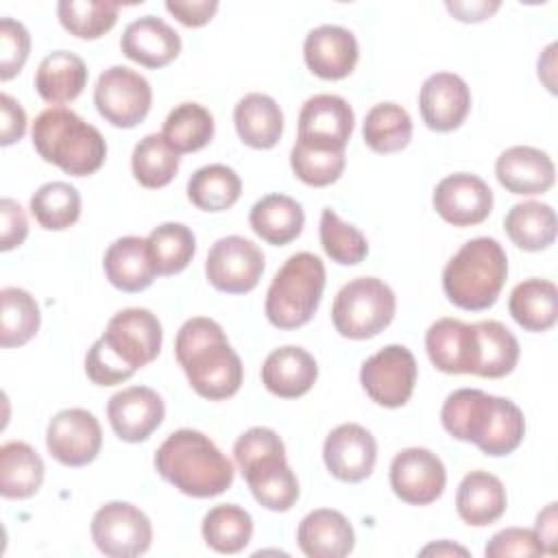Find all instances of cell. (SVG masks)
Here are the masks:
<instances>
[{"label":"cell","mask_w":558,"mask_h":558,"mask_svg":"<svg viewBox=\"0 0 558 558\" xmlns=\"http://www.w3.org/2000/svg\"><path fill=\"white\" fill-rule=\"evenodd\" d=\"M440 423L451 438L473 442L490 458L512 453L525 436L521 408L506 397L488 395L477 388H458L447 395Z\"/></svg>","instance_id":"cell-1"},{"label":"cell","mask_w":558,"mask_h":558,"mask_svg":"<svg viewBox=\"0 0 558 558\" xmlns=\"http://www.w3.org/2000/svg\"><path fill=\"white\" fill-rule=\"evenodd\" d=\"M161 323L146 307L116 312L105 333L85 355V373L96 386H116L150 364L161 351Z\"/></svg>","instance_id":"cell-2"},{"label":"cell","mask_w":558,"mask_h":558,"mask_svg":"<svg viewBox=\"0 0 558 558\" xmlns=\"http://www.w3.org/2000/svg\"><path fill=\"white\" fill-rule=\"evenodd\" d=\"M174 355L190 386L209 401L233 397L244 379L240 355L229 344L222 327L207 318H187L177 331Z\"/></svg>","instance_id":"cell-3"},{"label":"cell","mask_w":558,"mask_h":558,"mask_svg":"<svg viewBox=\"0 0 558 558\" xmlns=\"http://www.w3.org/2000/svg\"><path fill=\"white\" fill-rule=\"evenodd\" d=\"M155 471L187 497H218L233 484V464L198 429L172 432L155 451Z\"/></svg>","instance_id":"cell-4"},{"label":"cell","mask_w":558,"mask_h":558,"mask_svg":"<svg viewBox=\"0 0 558 558\" xmlns=\"http://www.w3.org/2000/svg\"><path fill=\"white\" fill-rule=\"evenodd\" d=\"M31 137L44 161L72 177L94 174L107 159L102 133L65 107L44 109L33 122Z\"/></svg>","instance_id":"cell-5"},{"label":"cell","mask_w":558,"mask_h":558,"mask_svg":"<svg viewBox=\"0 0 558 558\" xmlns=\"http://www.w3.org/2000/svg\"><path fill=\"white\" fill-rule=\"evenodd\" d=\"M233 458L259 506L272 512H288L296 504L299 480L275 429L262 425L246 429L233 445Z\"/></svg>","instance_id":"cell-6"},{"label":"cell","mask_w":558,"mask_h":558,"mask_svg":"<svg viewBox=\"0 0 558 558\" xmlns=\"http://www.w3.org/2000/svg\"><path fill=\"white\" fill-rule=\"evenodd\" d=\"M508 277V255L495 238L464 242L442 270L447 299L466 312H482L495 305Z\"/></svg>","instance_id":"cell-7"},{"label":"cell","mask_w":558,"mask_h":558,"mask_svg":"<svg viewBox=\"0 0 558 558\" xmlns=\"http://www.w3.org/2000/svg\"><path fill=\"white\" fill-rule=\"evenodd\" d=\"M325 277V264L318 255L307 251L290 255L266 292L268 323L277 329H296L310 323L320 305Z\"/></svg>","instance_id":"cell-8"},{"label":"cell","mask_w":558,"mask_h":558,"mask_svg":"<svg viewBox=\"0 0 558 558\" xmlns=\"http://www.w3.org/2000/svg\"><path fill=\"white\" fill-rule=\"evenodd\" d=\"M397 310L392 288L377 277H357L344 283L331 305V320L340 336L366 340L384 331Z\"/></svg>","instance_id":"cell-9"},{"label":"cell","mask_w":558,"mask_h":558,"mask_svg":"<svg viewBox=\"0 0 558 558\" xmlns=\"http://www.w3.org/2000/svg\"><path fill=\"white\" fill-rule=\"evenodd\" d=\"M94 105L98 113L118 129H133L150 111V83L126 65L107 68L94 87Z\"/></svg>","instance_id":"cell-10"},{"label":"cell","mask_w":558,"mask_h":558,"mask_svg":"<svg viewBox=\"0 0 558 558\" xmlns=\"http://www.w3.org/2000/svg\"><path fill=\"white\" fill-rule=\"evenodd\" d=\"M92 541L109 558H135L153 543L150 519L129 501H109L94 512Z\"/></svg>","instance_id":"cell-11"},{"label":"cell","mask_w":558,"mask_h":558,"mask_svg":"<svg viewBox=\"0 0 558 558\" xmlns=\"http://www.w3.org/2000/svg\"><path fill=\"white\" fill-rule=\"evenodd\" d=\"M364 392L384 408H401L416 384V360L403 344H388L364 360L360 368Z\"/></svg>","instance_id":"cell-12"},{"label":"cell","mask_w":558,"mask_h":558,"mask_svg":"<svg viewBox=\"0 0 558 558\" xmlns=\"http://www.w3.org/2000/svg\"><path fill=\"white\" fill-rule=\"evenodd\" d=\"M264 266V253L255 242L242 235H227L211 244L205 259V277L220 292L246 294L259 283Z\"/></svg>","instance_id":"cell-13"},{"label":"cell","mask_w":558,"mask_h":558,"mask_svg":"<svg viewBox=\"0 0 558 558\" xmlns=\"http://www.w3.org/2000/svg\"><path fill=\"white\" fill-rule=\"evenodd\" d=\"M447 484L442 460L425 447L401 449L390 462V488L410 506L434 504Z\"/></svg>","instance_id":"cell-14"},{"label":"cell","mask_w":558,"mask_h":558,"mask_svg":"<svg viewBox=\"0 0 558 558\" xmlns=\"http://www.w3.org/2000/svg\"><path fill=\"white\" fill-rule=\"evenodd\" d=\"M46 447L63 466H85L96 460L102 447L98 418L83 408L57 412L46 429Z\"/></svg>","instance_id":"cell-15"},{"label":"cell","mask_w":558,"mask_h":558,"mask_svg":"<svg viewBox=\"0 0 558 558\" xmlns=\"http://www.w3.org/2000/svg\"><path fill=\"white\" fill-rule=\"evenodd\" d=\"M432 203L445 222L453 227H473L490 216L493 190L477 174L456 172L438 181Z\"/></svg>","instance_id":"cell-16"},{"label":"cell","mask_w":558,"mask_h":558,"mask_svg":"<svg viewBox=\"0 0 558 558\" xmlns=\"http://www.w3.org/2000/svg\"><path fill=\"white\" fill-rule=\"evenodd\" d=\"M323 460L336 480L355 484L373 473L377 462V442L366 427L357 423H342L327 434Z\"/></svg>","instance_id":"cell-17"},{"label":"cell","mask_w":558,"mask_h":558,"mask_svg":"<svg viewBox=\"0 0 558 558\" xmlns=\"http://www.w3.org/2000/svg\"><path fill=\"white\" fill-rule=\"evenodd\" d=\"M418 111L432 131H456L471 111V89L462 76L453 72H436L421 85Z\"/></svg>","instance_id":"cell-18"},{"label":"cell","mask_w":558,"mask_h":558,"mask_svg":"<svg viewBox=\"0 0 558 558\" xmlns=\"http://www.w3.org/2000/svg\"><path fill=\"white\" fill-rule=\"evenodd\" d=\"M166 405L157 390L131 386L116 392L107 403V418L113 434L124 442L146 440L163 421Z\"/></svg>","instance_id":"cell-19"},{"label":"cell","mask_w":558,"mask_h":558,"mask_svg":"<svg viewBox=\"0 0 558 558\" xmlns=\"http://www.w3.org/2000/svg\"><path fill=\"white\" fill-rule=\"evenodd\" d=\"M425 351L429 362L449 375H475L477 331L475 323L458 318H438L425 331Z\"/></svg>","instance_id":"cell-20"},{"label":"cell","mask_w":558,"mask_h":558,"mask_svg":"<svg viewBox=\"0 0 558 558\" xmlns=\"http://www.w3.org/2000/svg\"><path fill=\"white\" fill-rule=\"evenodd\" d=\"M360 48L355 35L336 24L312 28L303 41V59L312 74L325 81H340L349 76L357 63Z\"/></svg>","instance_id":"cell-21"},{"label":"cell","mask_w":558,"mask_h":558,"mask_svg":"<svg viewBox=\"0 0 558 558\" xmlns=\"http://www.w3.org/2000/svg\"><path fill=\"white\" fill-rule=\"evenodd\" d=\"M355 124L351 105L336 94H316L299 111V137L327 148H347Z\"/></svg>","instance_id":"cell-22"},{"label":"cell","mask_w":558,"mask_h":558,"mask_svg":"<svg viewBox=\"0 0 558 558\" xmlns=\"http://www.w3.org/2000/svg\"><path fill=\"white\" fill-rule=\"evenodd\" d=\"M497 181L510 192L534 196L547 192L556 181L551 157L534 146H510L495 161Z\"/></svg>","instance_id":"cell-23"},{"label":"cell","mask_w":558,"mask_h":558,"mask_svg":"<svg viewBox=\"0 0 558 558\" xmlns=\"http://www.w3.org/2000/svg\"><path fill=\"white\" fill-rule=\"evenodd\" d=\"M120 48L124 57L144 68H163L172 63L181 52L179 33L161 17L144 15L133 20L122 37Z\"/></svg>","instance_id":"cell-24"},{"label":"cell","mask_w":558,"mask_h":558,"mask_svg":"<svg viewBox=\"0 0 558 558\" xmlns=\"http://www.w3.org/2000/svg\"><path fill=\"white\" fill-rule=\"evenodd\" d=\"M318 379V364L303 347L286 344L270 351L262 364V384L279 399H296L312 390Z\"/></svg>","instance_id":"cell-25"},{"label":"cell","mask_w":558,"mask_h":558,"mask_svg":"<svg viewBox=\"0 0 558 558\" xmlns=\"http://www.w3.org/2000/svg\"><path fill=\"white\" fill-rule=\"evenodd\" d=\"M296 543L307 558H342L351 554L355 532L342 512L318 508L301 519Z\"/></svg>","instance_id":"cell-26"},{"label":"cell","mask_w":558,"mask_h":558,"mask_svg":"<svg viewBox=\"0 0 558 558\" xmlns=\"http://www.w3.org/2000/svg\"><path fill=\"white\" fill-rule=\"evenodd\" d=\"M102 268L109 283L129 294L146 290L157 277L148 242L140 235H124L111 242L105 251Z\"/></svg>","instance_id":"cell-27"},{"label":"cell","mask_w":558,"mask_h":558,"mask_svg":"<svg viewBox=\"0 0 558 558\" xmlns=\"http://www.w3.org/2000/svg\"><path fill=\"white\" fill-rule=\"evenodd\" d=\"M508 495L501 480L486 471H471L462 477L456 493L458 517L473 527H486L501 519Z\"/></svg>","instance_id":"cell-28"},{"label":"cell","mask_w":558,"mask_h":558,"mask_svg":"<svg viewBox=\"0 0 558 558\" xmlns=\"http://www.w3.org/2000/svg\"><path fill=\"white\" fill-rule=\"evenodd\" d=\"M233 122L240 140L257 150L272 148L283 135V111L268 94L251 92L238 100Z\"/></svg>","instance_id":"cell-29"},{"label":"cell","mask_w":558,"mask_h":558,"mask_svg":"<svg viewBox=\"0 0 558 558\" xmlns=\"http://www.w3.org/2000/svg\"><path fill=\"white\" fill-rule=\"evenodd\" d=\"M87 85L85 61L68 50L46 54L35 72V89L50 105L72 102Z\"/></svg>","instance_id":"cell-30"},{"label":"cell","mask_w":558,"mask_h":558,"mask_svg":"<svg viewBox=\"0 0 558 558\" xmlns=\"http://www.w3.org/2000/svg\"><path fill=\"white\" fill-rule=\"evenodd\" d=\"M251 229L268 244L283 246L296 240L305 225L301 203L286 194H266L248 211Z\"/></svg>","instance_id":"cell-31"},{"label":"cell","mask_w":558,"mask_h":558,"mask_svg":"<svg viewBox=\"0 0 558 558\" xmlns=\"http://www.w3.org/2000/svg\"><path fill=\"white\" fill-rule=\"evenodd\" d=\"M508 310L525 331H547L558 318V288L549 279H525L512 288Z\"/></svg>","instance_id":"cell-32"},{"label":"cell","mask_w":558,"mask_h":558,"mask_svg":"<svg viewBox=\"0 0 558 558\" xmlns=\"http://www.w3.org/2000/svg\"><path fill=\"white\" fill-rule=\"evenodd\" d=\"M41 456L22 440H11L0 447V495L4 499H28L44 482Z\"/></svg>","instance_id":"cell-33"},{"label":"cell","mask_w":558,"mask_h":558,"mask_svg":"<svg viewBox=\"0 0 558 558\" xmlns=\"http://www.w3.org/2000/svg\"><path fill=\"white\" fill-rule=\"evenodd\" d=\"M504 229L514 246L523 251H545L556 240V211L541 201H523L510 207Z\"/></svg>","instance_id":"cell-34"},{"label":"cell","mask_w":558,"mask_h":558,"mask_svg":"<svg viewBox=\"0 0 558 558\" xmlns=\"http://www.w3.org/2000/svg\"><path fill=\"white\" fill-rule=\"evenodd\" d=\"M477 331V366L475 375L499 379L514 371L519 362V340L499 320L475 323Z\"/></svg>","instance_id":"cell-35"},{"label":"cell","mask_w":558,"mask_h":558,"mask_svg":"<svg viewBox=\"0 0 558 558\" xmlns=\"http://www.w3.org/2000/svg\"><path fill=\"white\" fill-rule=\"evenodd\" d=\"M214 131L216 124L209 109L198 102H181L168 113L161 137L174 153L183 155L205 148L214 137Z\"/></svg>","instance_id":"cell-36"},{"label":"cell","mask_w":558,"mask_h":558,"mask_svg":"<svg viewBox=\"0 0 558 558\" xmlns=\"http://www.w3.org/2000/svg\"><path fill=\"white\" fill-rule=\"evenodd\" d=\"M362 137L373 153H399L412 140V118L397 102H379L366 113Z\"/></svg>","instance_id":"cell-37"},{"label":"cell","mask_w":558,"mask_h":558,"mask_svg":"<svg viewBox=\"0 0 558 558\" xmlns=\"http://www.w3.org/2000/svg\"><path fill=\"white\" fill-rule=\"evenodd\" d=\"M242 181L238 172L225 163L198 168L187 181V198L203 211H225L238 203Z\"/></svg>","instance_id":"cell-38"},{"label":"cell","mask_w":558,"mask_h":558,"mask_svg":"<svg viewBox=\"0 0 558 558\" xmlns=\"http://www.w3.org/2000/svg\"><path fill=\"white\" fill-rule=\"evenodd\" d=\"M201 532L205 545L214 551L238 554L251 543L253 519L235 504H218L203 517Z\"/></svg>","instance_id":"cell-39"},{"label":"cell","mask_w":558,"mask_h":558,"mask_svg":"<svg viewBox=\"0 0 558 558\" xmlns=\"http://www.w3.org/2000/svg\"><path fill=\"white\" fill-rule=\"evenodd\" d=\"M0 347H22L35 338L41 323V312L31 292L9 286L0 290Z\"/></svg>","instance_id":"cell-40"},{"label":"cell","mask_w":558,"mask_h":558,"mask_svg":"<svg viewBox=\"0 0 558 558\" xmlns=\"http://www.w3.org/2000/svg\"><path fill=\"white\" fill-rule=\"evenodd\" d=\"M179 161V153H174L161 135L150 133L135 144L131 155V170L140 185L159 190L177 177Z\"/></svg>","instance_id":"cell-41"},{"label":"cell","mask_w":558,"mask_h":558,"mask_svg":"<svg viewBox=\"0 0 558 558\" xmlns=\"http://www.w3.org/2000/svg\"><path fill=\"white\" fill-rule=\"evenodd\" d=\"M31 214L46 231H63L81 216V194L65 181H50L31 196Z\"/></svg>","instance_id":"cell-42"},{"label":"cell","mask_w":558,"mask_h":558,"mask_svg":"<svg viewBox=\"0 0 558 558\" xmlns=\"http://www.w3.org/2000/svg\"><path fill=\"white\" fill-rule=\"evenodd\" d=\"M150 257L155 262L157 275L170 277L187 268L196 253V238L183 222H163L155 227L148 238Z\"/></svg>","instance_id":"cell-43"},{"label":"cell","mask_w":558,"mask_h":558,"mask_svg":"<svg viewBox=\"0 0 558 558\" xmlns=\"http://www.w3.org/2000/svg\"><path fill=\"white\" fill-rule=\"evenodd\" d=\"M347 157L342 148H327L296 140L290 150V168L299 181L312 187H325L340 179Z\"/></svg>","instance_id":"cell-44"},{"label":"cell","mask_w":558,"mask_h":558,"mask_svg":"<svg viewBox=\"0 0 558 558\" xmlns=\"http://www.w3.org/2000/svg\"><path fill=\"white\" fill-rule=\"evenodd\" d=\"M120 4L102 0H61L57 17L61 26L78 39H98L118 22Z\"/></svg>","instance_id":"cell-45"},{"label":"cell","mask_w":558,"mask_h":558,"mask_svg":"<svg viewBox=\"0 0 558 558\" xmlns=\"http://www.w3.org/2000/svg\"><path fill=\"white\" fill-rule=\"evenodd\" d=\"M318 233L327 257H331L336 264L355 266L368 255V242L364 233L357 227L340 220V216L329 207L320 214Z\"/></svg>","instance_id":"cell-46"},{"label":"cell","mask_w":558,"mask_h":558,"mask_svg":"<svg viewBox=\"0 0 558 558\" xmlns=\"http://www.w3.org/2000/svg\"><path fill=\"white\" fill-rule=\"evenodd\" d=\"M31 52L26 26L13 17L0 20V81H9L24 68Z\"/></svg>","instance_id":"cell-47"},{"label":"cell","mask_w":558,"mask_h":558,"mask_svg":"<svg viewBox=\"0 0 558 558\" xmlns=\"http://www.w3.org/2000/svg\"><path fill=\"white\" fill-rule=\"evenodd\" d=\"M484 554L488 558H504V556H543L545 547L534 530L527 527H506L493 534L486 543Z\"/></svg>","instance_id":"cell-48"},{"label":"cell","mask_w":558,"mask_h":558,"mask_svg":"<svg viewBox=\"0 0 558 558\" xmlns=\"http://www.w3.org/2000/svg\"><path fill=\"white\" fill-rule=\"evenodd\" d=\"M0 216H2V227H0V248L7 253L15 246H20L26 235H28V220L22 209V205L13 198H2L0 201Z\"/></svg>","instance_id":"cell-49"},{"label":"cell","mask_w":558,"mask_h":558,"mask_svg":"<svg viewBox=\"0 0 558 558\" xmlns=\"http://www.w3.org/2000/svg\"><path fill=\"white\" fill-rule=\"evenodd\" d=\"M166 9L183 26L198 28L214 17V13L218 11V2L216 0H168Z\"/></svg>","instance_id":"cell-50"},{"label":"cell","mask_w":558,"mask_h":558,"mask_svg":"<svg viewBox=\"0 0 558 558\" xmlns=\"http://www.w3.org/2000/svg\"><path fill=\"white\" fill-rule=\"evenodd\" d=\"M0 111H2L0 144L2 146H11V144L20 142L24 137V133H26V111L9 94L0 96Z\"/></svg>","instance_id":"cell-51"},{"label":"cell","mask_w":558,"mask_h":558,"mask_svg":"<svg viewBox=\"0 0 558 558\" xmlns=\"http://www.w3.org/2000/svg\"><path fill=\"white\" fill-rule=\"evenodd\" d=\"M534 532L536 536L541 538L543 547H545V554H556L558 547H556V541H558V523H556V504L551 501L543 512H538L536 517V525H534Z\"/></svg>","instance_id":"cell-52"},{"label":"cell","mask_w":558,"mask_h":558,"mask_svg":"<svg viewBox=\"0 0 558 558\" xmlns=\"http://www.w3.org/2000/svg\"><path fill=\"white\" fill-rule=\"evenodd\" d=\"M445 7L460 22H482V20L490 17L499 9V2H475V4H469V2H447Z\"/></svg>","instance_id":"cell-53"},{"label":"cell","mask_w":558,"mask_h":558,"mask_svg":"<svg viewBox=\"0 0 558 558\" xmlns=\"http://www.w3.org/2000/svg\"><path fill=\"white\" fill-rule=\"evenodd\" d=\"M429 554H436V556H442V554H460V556H466L469 551L460 545H451L449 541H440V543H434V545H427L421 549V556H429Z\"/></svg>","instance_id":"cell-54"}]
</instances>
